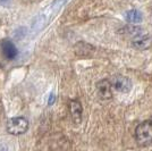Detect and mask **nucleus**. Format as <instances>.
I'll use <instances>...</instances> for the list:
<instances>
[{"label":"nucleus","mask_w":152,"mask_h":151,"mask_svg":"<svg viewBox=\"0 0 152 151\" xmlns=\"http://www.w3.org/2000/svg\"><path fill=\"white\" fill-rule=\"evenodd\" d=\"M135 139L141 147L152 145V120H145L137 125L135 130Z\"/></svg>","instance_id":"nucleus-1"},{"label":"nucleus","mask_w":152,"mask_h":151,"mask_svg":"<svg viewBox=\"0 0 152 151\" xmlns=\"http://www.w3.org/2000/svg\"><path fill=\"white\" fill-rule=\"evenodd\" d=\"M28 130V120L25 117H13L7 122V132L13 135L24 134Z\"/></svg>","instance_id":"nucleus-2"},{"label":"nucleus","mask_w":152,"mask_h":151,"mask_svg":"<svg viewBox=\"0 0 152 151\" xmlns=\"http://www.w3.org/2000/svg\"><path fill=\"white\" fill-rule=\"evenodd\" d=\"M110 83H111V88L116 90L117 92H121V93H127L132 89V82L126 76H115Z\"/></svg>","instance_id":"nucleus-3"},{"label":"nucleus","mask_w":152,"mask_h":151,"mask_svg":"<svg viewBox=\"0 0 152 151\" xmlns=\"http://www.w3.org/2000/svg\"><path fill=\"white\" fill-rule=\"evenodd\" d=\"M132 47L135 48L136 50H145L148 48H150L152 44V37L150 34H142L139 33L137 35L133 37L131 40Z\"/></svg>","instance_id":"nucleus-4"},{"label":"nucleus","mask_w":152,"mask_h":151,"mask_svg":"<svg viewBox=\"0 0 152 151\" xmlns=\"http://www.w3.org/2000/svg\"><path fill=\"white\" fill-rule=\"evenodd\" d=\"M96 92L102 100H109L113 97V88L111 83L108 80H101L96 83Z\"/></svg>","instance_id":"nucleus-5"},{"label":"nucleus","mask_w":152,"mask_h":151,"mask_svg":"<svg viewBox=\"0 0 152 151\" xmlns=\"http://www.w3.org/2000/svg\"><path fill=\"white\" fill-rule=\"evenodd\" d=\"M0 48H1V52L2 55L6 57L7 59L13 60L17 57V48L15 47V44L9 41V40H2L0 43Z\"/></svg>","instance_id":"nucleus-6"},{"label":"nucleus","mask_w":152,"mask_h":151,"mask_svg":"<svg viewBox=\"0 0 152 151\" xmlns=\"http://www.w3.org/2000/svg\"><path fill=\"white\" fill-rule=\"evenodd\" d=\"M49 16H50V14H48V12H45V13L38 15L34 18L33 23H32V33L33 34H37V33H39V32L42 31L45 29V26L48 23Z\"/></svg>","instance_id":"nucleus-7"},{"label":"nucleus","mask_w":152,"mask_h":151,"mask_svg":"<svg viewBox=\"0 0 152 151\" xmlns=\"http://www.w3.org/2000/svg\"><path fill=\"white\" fill-rule=\"evenodd\" d=\"M69 111L72 115L73 122L75 124H80L82 122V111L83 108L81 102L78 100H72L69 102Z\"/></svg>","instance_id":"nucleus-8"},{"label":"nucleus","mask_w":152,"mask_h":151,"mask_svg":"<svg viewBox=\"0 0 152 151\" xmlns=\"http://www.w3.org/2000/svg\"><path fill=\"white\" fill-rule=\"evenodd\" d=\"M74 51L77 56H88L94 51V48L86 42H77L74 47Z\"/></svg>","instance_id":"nucleus-9"},{"label":"nucleus","mask_w":152,"mask_h":151,"mask_svg":"<svg viewBox=\"0 0 152 151\" xmlns=\"http://www.w3.org/2000/svg\"><path fill=\"white\" fill-rule=\"evenodd\" d=\"M124 17H125V19H126L128 23H135V24L141 23L143 21V15L137 9L127 10L126 13L124 14Z\"/></svg>","instance_id":"nucleus-10"},{"label":"nucleus","mask_w":152,"mask_h":151,"mask_svg":"<svg viewBox=\"0 0 152 151\" xmlns=\"http://www.w3.org/2000/svg\"><path fill=\"white\" fill-rule=\"evenodd\" d=\"M67 1H68V0H55V1L52 2V5H51L50 10L51 12H57V10H59Z\"/></svg>","instance_id":"nucleus-11"},{"label":"nucleus","mask_w":152,"mask_h":151,"mask_svg":"<svg viewBox=\"0 0 152 151\" xmlns=\"http://www.w3.org/2000/svg\"><path fill=\"white\" fill-rule=\"evenodd\" d=\"M0 5L4 7H9L12 5V0H0Z\"/></svg>","instance_id":"nucleus-12"},{"label":"nucleus","mask_w":152,"mask_h":151,"mask_svg":"<svg viewBox=\"0 0 152 151\" xmlns=\"http://www.w3.org/2000/svg\"><path fill=\"white\" fill-rule=\"evenodd\" d=\"M55 100H56V97H55V95H53V93H51L50 97H49V101H48V103L51 106V105H53Z\"/></svg>","instance_id":"nucleus-13"},{"label":"nucleus","mask_w":152,"mask_h":151,"mask_svg":"<svg viewBox=\"0 0 152 151\" xmlns=\"http://www.w3.org/2000/svg\"><path fill=\"white\" fill-rule=\"evenodd\" d=\"M0 151H9L8 150V147L4 143H0Z\"/></svg>","instance_id":"nucleus-14"}]
</instances>
